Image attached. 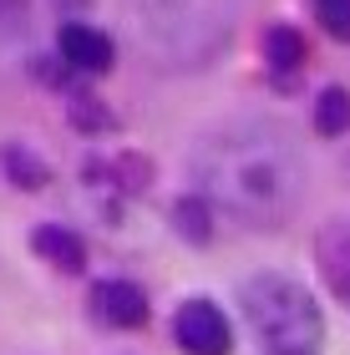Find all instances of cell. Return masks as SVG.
Wrapping results in <instances>:
<instances>
[{"label":"cell","instance_id":"1","mask_svg":"<svg viewBox=\"0 0 350 355\" xmlns=\"http://www.w3.org/2000/svg\"><path fill=\"white\" fill-rule=\"evenodd\" d=\"M193 183L213 208L234 214L249 229H279L305 203V153L284 122H229L198 137Z\"/></svg>","mask_w":350,"mask_h":355},{"label":"cell","instance_id":"2","mask_svg":"<svg viewBox=\"0 0 350 355\" xmlns=\"http://www.w3.org/2000/svg\"><path fill=\"white\" fill-rule=\"evenodd\" d=\"M238 304H244L264 355H320L325 315L299 279H290V274H254L238 289Z\"/></svg>","mask_w":350,"mask_h":355},{"label":"cell","instance_id":"3","mask_svg":"<svg viewBox=\"0 0 350 355\" xmlns=\"http://www.w3.org/2000/svg\"><path fill=\"white\" fill-rule=\"evenodd\" d=\"M137 41H148L173 67H203L229 41V15L218 0H127Z\"/></svg>","mask_w":350,"mask_h":355},{"label":"cell","instance_id":"4","mask_svg":"<svg viewBox=\"0 0 350 355\" xmlns=\"http://www.w3.org/2000/svg\"><path fill=\"white\" fill-rule=\"evenodd\" d=\"M173 340H178L188 355H229V350H234L229 320H224V310L209 304V300L178 304V315H173Z\"/></svg>","mask_w":350,"mask_h":355},{"label":"cell","instance_id":"5","mask_svg":"<svg viewBox=\"0 0 350 355\" xmlns=\"http://www.w3.org/2000/svg\"><path fill=\"white\" fill-rule=\"evenodd\" d=\"M91 310H97L102 325H117V330H137L148 320V295L127 279H102L91 289Z\"/></svg>","mask_w":350,"mask_h":355},{"label":"cell","instance_id":"6","mask_svg":"<svg viewBox=\"0 0 350 355\" xmlns=\"http://www.w3.org/2000/svg\"><path fill=\"white\" fill-rule=\"evenodd\" d=\"M56 51H61V61L76 67V71H107V67H112V36H102V31H91V26H82V21H67V26H61Z\"/></svg>","mask_w":350,"mask_h":355},{"label":"cell","instance_id":"7","mask_svg":"<svg viewBox=\"0 0 350 355\" xmlns=\"http://www.w3.org/2000/svg\"><path fill=\"white\" fill-rule=\"evenodd\" d=\"M30 249H36L46 264H56L61 274H82L87 269V244L71 229H61V223H41L36 239H30Z\"/></svg>","mask_w":350,"mask_h":355},{"label":"cell","instance_id":"8","mask_svg":"<svg viewBox=\"0 0 350 355\" xmlns=\"http://www.w3.org/2000/svg\"><path fill=\"white\" fill-rule=\"evenodd\" d=\"M320 269H325L330 289L350 300V223H345V218H335V223L320 234Z\"/></svg>","mask_w":350,"mask_h":355},{"label":"cell","instance_id":"9","mask_svg":"<svg viewBox=\"0 0 350 355\" xmlns=\"http://www.w3.org/2000/svg\"><path fill=\"white\" fill-rule=\"evenodd\" d=\"M0 163H6V173H10L15 188H46V183H51V168H46L41 157L26 148V142H6Z\"/></svg>","mask_w":350,"mask_h":355},{"label":"cell","instance_id":"10","mask_svg":"<svg viewBox=\"0 0 350 355\" xmlns=\"http://www.w3.org/2000/svg\"><path fill=\"white\" fill-rule=\"evenodd\" d=\"M315 132L320 137H340L350 132V92L345 87H325L315 102Z\"/></svg>","mask_w":350,"mask_h":355},{"label":"cell","instance_id":"11","mask_svg":"<svg viewBox=\"0 0 350 355\" xmlns=\"http://www.w3.org/2000/svg\"><path fill=\"white\" fill-rule=\"evenodd\" d=\"M264 61L274 71H295V67H305V36L299 31H290V26H274L264 36Z\"/></svg>","mask_w":350,"mask_h":355},{"label":"cell","instance_id":"12","mask_svg":"<svg viewBox=\"0 0 350 355\" xmlns=\"http://www.w3.org/2000/svg\"><path fill=\"white\" fill-rule=\"evenodd\" d=\"M209 214H213V203L198 193V198H183L178 208H173V223H178V234H183V239H193V244H209V239H213Z\"/></svg>","mask_w":350,"mask_h":355},{"label":"cell","instance_id":"13","mask_svg":"<svg viewBox=\"0 0 350 355\" xmlns=\"http://www.w3.org/2000/svg\"><path fill=\"white\" fill-rule=\"evenodd\" d=\"M315 15L335 41H350V0H315Z\"/></svg>","mask_w":350,"mask_h":355}]
</instances>
